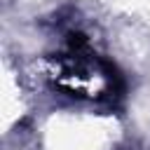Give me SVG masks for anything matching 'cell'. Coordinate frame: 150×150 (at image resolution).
<instances>
[{
  "label": "cell",
  "instance_id": "obj_1",
  "mask_svg": "<svg viewBox=\"0 0 150 150\" xmlns=\"http://www.w3.org/2000/svg\"><path fill=\"white\" fill-rule=\"evenodd\" d=\"M52 87L77 98L115 101L124 96V77L112 61L98 56L82 33H73L68 49L56 54L49 73Z\"/></svg>",
  "mask_w": 150,
  "mask_h": 150
}]
</instances>
